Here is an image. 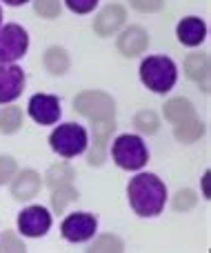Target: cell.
Here are the masks:
<instances>
[{
	"label": "cell",
	"instance_id": "1",
	"mask_svg": "<svg viewBox=\"0 0 211 253\" xmlns=\"http://www.w3.org/2000/svg\"><path fill=\"white\" fill-rule=\"evenodd\" d=\"M129 205L140 218H154L163 213L167 200V187L154 173H138L127 184Z\"/></svg>",
	"mask_w": 211,
	"mask_h": 253
},
{
	"label": "cell",
	"instance_id": "2",
	"mask_svg": "<svg viewBox=\"0 0 211 253\" xmlns=\"http://www.w3.org/2000/svg\"><path fill=\"white\" fill-rule=\"evenodd\" d=\"M140 80L154 93H167L178 80L176 62L167 56H147L140 62Z\"/></svg>",
	"mask_w": 211,
	"mask_h": 253
},
{
	"label": "cell",
	"instance_id": "3",
	"mask_svg": "<svg viewBox=\"0 0 211 253\" xmlns=\"http://www.w3.org/2000/svg\"><path fill=\"white\" fill-rule=\"evenodd\" d=\"M111 158H114V162L120 167V169L138 171L147 165L149 151H147V147H145L140 135L123 133L114 140V144H111Z\"/></svg>",
	"mask_w": 211,
	"mask_h": 253
},
{
	"label": "cell",
	"instance_id": "4",
	"mask_svg": "<svg viewBox=\"0 0 211 253\" xmlns=\"http://www.w3.org/2000/svg\"><path fill=\"white\" fill-rule=\"evenodd\" d=\"M74 109L93 123H109L116 118L114 98L105 91H98V89H87V91L78 93L74 98Z\"/></svg>",
	"mask_w": 211,
	"mask_h": 253
},
{
	"label": "cell",
	"instance_id": "5",
	"mask_svg": "<svg viewBox=\"0 0 211 253\" xmlns=\"http://www.w3.org/2000/svg\"><path fill=\"white\" fill-rule=\"evenodd\" d=\"M51 149L62 158H76L87 149V131L76 123L58 125L49 135Z\"/></svg>",
	"mask_w": 211,
	"mask_h": 253
},
{
	"label": "cell",
	"instance_id": "6",
	"mask_svg": "<svg viewBox=\"0 0 211 253\" xmlns=\"http://www.w3.org/2000/svg\"><path fill=\"white\" fill-rule=\"evenodd\" d=\"M29 49V36L20 25L0 27V62H16Z\"/></svg>",
	"mask_w": 211,
	"mask_h": 253
},
{
	"label": "cell",
	"instance_id": "7",
	"mask_svg": "<svg viewBox=\"0 0 211 253\" xmlns=\"http://www.w3.org/2000/svg\"><path fill=\"white\" fill-rule=\"evenodd\" d=\"M51 229V213L40 205H31L18 215V231L27 238H40Z\"/></svg>",
	"mask_w": 211,
	"mask_h": 253
},
{
	"label": "cell",
	"instance_id": "8",
	"mask_svg": "<svg viewBox=\"0 0 211 253\" xmlns=\"http://www.w3.org/2000/svg\"><path fill=\"white\" fill-rule=\"evenodd\" d=\"M98 229V220L91 213H71L65 218L60 231L62 238L69 242H87L93 238Z\"/></svg>",
	"mask_w": 211,
	"mask_h": 253
},
{
	"label": "cell",
	"instance_id": "9",
	"mask_svg": "<svg viewBox=\"0 0 211 253\" xmlns=\"http://www.w3.org/2000/svg\"><path fill=\"white\" fill-rule=\"evenodd\" d=\"M25 89V74L13 62H0V105L13 102Z\"/></svg>",
	"mask_w": 211,
	"mask_h": 253
},
{
	"label": "cell",
	"instance_id": "10",
	"mask_svg": "<svg viewBox=\"0 0 211 253\" xmlns=\"http://www.w3.org/2000/svg\"><path fill=\"white\" fill-rule=\"evenodd\" d=\"M60 102L56 96L49 93H36L29 100V116L38 125H56L60 118Z\"/></svg>",
	"mask_w": 211,
	"mask_h": 253
},
{
	"label": "cell",
	"instance_id": "11",
	"mask_svg": "<svg viewBox=\"0 0 211 253\" xmlns=\"http://www.w3.org/2000/svg\"><path fill=\"white\" fill-rule=\"evenodd\" d=\"M116 44H118V51L123 53L125 58H136L147 51V47H149V36H147V31L142 29V27L131 25L118 36V42Z\"/></svg>",
	"mask_w": 211,
	"mask_h": 253
},
{
	"label": "cell",
	"instance_id": "12",
	"mask_svg": "<svg viewBox=\"0 0 211 253\" xmlns=\"http://www.w3.org/2000/svg\"><path fill=\"white\" fill-rule=\"evenodd\" d=\"M125 20H127V11L123 4H107L93 20V31L100 38H107V36H114L125 25Z\"/></svg>",
	"mask_w": 211,
	"mask_h": 253
},
{
	"label": "cell",
	"instance_id": "13",
	"mask_svg": "<svg viewBox=\"0 0 211 253\" xmlns=\"http://www.w3.org/2000/svg\"><path fill=\"white\" fill-rule=\"evenodd\" d=\"M40 187H42V180H40L38 171L34 169H22L20 173L11 178V196L18 202H27L31 198H36Z\"/></svg>",
	"mask_w": 211,
	"mask_h": 253
},
{
	"label": "cell",
	"instance_id": "14",
	"mask_svg": "<svg viewBox=\"0 0 211 253\" xmlns=\"http://www.w3.org/2000/svg\"><path fill=\"white\" fill-rule=\"evenodd\" d=\"M116 131L114 120L109 123H96L93 125V142H91V151L87 153V162L91 167H100L105 162L107 156V142H109L111 133Z\"/></svg>",
	"mask_w": 211,
	"mask_h": 253
},
{
	"label": "cell",
	"instance_id": "15",
	"mask_svg": "<svg viewBox=\"0 0 211 253\" xmlns=\"http://www.w3.org/2000/svg\"><path fill=\"white\" fill-rule=\"evenodd\" d=\"M185 74L189 80L198 83L203 87V91H209V74H211V65H209V56L207 53H189L185 60Z\"/></svg>",
	"mask_w": 211,
	"mask_h": 253
},
{
	"label": "cell",
	"instance_id": "16",
	"mask_svg": "<svg viewBox=\"0 0 211 253\" xmlns=\"http://www.w3.org/2000/svg\"><path fill=\"white\" fill-rule=\"evenodd\" d=\"M176 34H178V40H180L182 44H187V47H198V44L205 40V36H207V25H205L200 18L189 16V18H182V20L178 22Z\"/></svg>",
	"mask_w": 211,
	"mask_h": 253
},
{
	"label": "cell",
	"instance_id": "17",
	"mask_svg": "<svg viewBox=\"0 0 211 253\" xmlns=\"http://www.w3.org/2000/svg\"><path fill=\"white\" fill-rule=\"evenodd\" d=\"M165 118L169 123L178 125L182 120H189V118H196V109L187 98H171V100L165 102Z\"/></svg>",
	"mask_w": 211,
	"mask_h": 253
},
{
	"label": "cell",
	"instance_id": "18",
	"mask_svg": "<svg viewBox=\"0 0 211 253\" xmlns=\"http://www.w3.org/2000/svg\"><path fill=\"white\" fill-rule=\"evenodd\" d=\"M69 53L65 51L62 47H49L44 51V67L51 76H65L69 71Z\"/></svg>",
	"mask_w": 211,
	"mask_h": 253
},
{
	"label": "cell",
	"instance_id": "19",
	"mask_svg": "<svg viewBox=\"0 0 211 253\" xmlns=\"http://www.w3.org/2000/svg\"><path fill=\"white\" fill-rule=\"evenodd\" d=\"M203 133H205V123H200L198 118H189V120H182V123L173 125L176 140H180L185 144L196 142L198 138H203Z\"/></svg>",
	"mask_w": 211,
	"mask_h": 253
},
{
	"label": "cell",
	"instance_id": "20",
	"mask_svg": "<svg viewBox=\"0 0 211 253\" xmlns=\"http://www.w3.org/2000/svg\"><path fill=\"white\" fill-rule=\"evenodd\" d=\"M74 178H76V171L67 162H58V165L49 167L47 175H44V184L49 189H53V187H60V184H71Z\"/></svg>",
	"mask_w": 211,
	"mask_h": 253
},
{
	"label": "cell",
	"instance_id": "21",
	"mask_svg": "<svg viewBox=\"0 0 211 253\" xmlns=\"http://www.w3.org/2000/svg\"><path fill=\"white\" fill-rule=\"evenodd\" d=\"M74 200H78V191H76L71 184H60V187L51 189V207H53V211H56L58 215L65 213L67 205L74 202Z\"/></svg>",
	"mask_w": 211,
	"mask_h": 253
},
{
	"label": "cell",
	"instance_id": "22",
	"mask_svg": "<svg viewBox=\"0 0 211 253\" xmlns=\"http://www.w3.org/2000/svg\"><path fill=\"white\" fill-rule=\"evenodd\" d=\"M22 126V109L20 107H2L0 109V131L7 135L20 131Z\"/></svg>",
	"mask_w": 211,
	"mask_h": 253
},
{
	"label": "cell",
	"instance_id": "23",
	"mask_svg": "<svg viewBox=\"0 0 211 253\" xmlns=\"http://www.w3.org/2000/svg\"><path fill=\"white\" fill-rule=\"evenodd\" d=\"M133 126H136L140 133L145 135H154L156 131L160 129V120L156 116V111L151 109H145V111H138L136 118H133Z\"/></svg>",
	"mask_w": 211,
	"mask_h": 253
},
{
	"label": "cell",
	"instance_id": "24",
	"mask_svg": "<svg viewBox=\"0 0 211 253\" xmlns=\"http://www.w3.org/2000/svg\"><path fill=\"white\" fill-rule=\"evenodd\" d=\"M87 251H91V253H102V251L120 253V251H125V245H123V240H120L118 236H111V233H105V236L98 238V240L93 242V245L89 247Z\"/></svg>",
	"mask_w": 211,
	"mask_h": 253
},
{
	"label": "cell",
	"instance_id": "25",
	"mask_svg": "<svg viewBox=\"0 0 211 253\" xmlns=\"http://www.w3.org/2000/svg\"><path fill=\"white\" fill-rule=\"evenodd\" d=\"M196 202H198V196H196L194 189H180L173 196V209L178 213H187V211H191L196 207Z\"/></svg>",
	"mask_w": 211,
	"mask_h": 253
},
{
	"label": "cell",
	"instance_id": "26",
	"mask_svg": "<svg viewBox=\"0 0 211 253\" xmlns=\"http://www.w3.org/2000/svg\"><path fill=\"white\" fill-rule=\"evenodd\" d=\"M34 9L40 18H58L60 16V0H34Z\"/></svg>",
	"mask_w": 211,
	"mask_h": 253
},
{
	"label": "cell",
	"instance_id": "27",
	"mask_svg": "<svg viewBox=\"0 0 211 253\" xmlns=\"http://www.w3.org/2000/svg\"><path fill=\"white\" fill-rule=\"evenodd\" d=\"M18 165L11 156H0V187L7 182H11V178L16 175Z\"/></svg>",
	"mask_w": 211,
	"mask_h": 253
},
{
	"label": "cell",
	"instance_id": "28",
	"mask_svg": "<svg viewBox=\"0 0 211 253\" xmlns=\"http://www.w3.org/2000/svg\"><path fill=\"white\" fill-rule=\"evenodd\" d=\"M27 247L13 231H4L2 240H0V251H13V253H25Z\"/></svg>",
	"mask_w": 211,
	"mask_h": 253
},
{
	"label": "cell",
	"instance_id": "29",
	"mask_svg": "<svg viewBox=\"0 0 211 253\" xmlns=\"http://www.w3.org/2000/svg\"><path fill=\"white\" fill-rule=\"evenodd\" d=\"M129 4L140 13H156L163 9L165 0H129Z\"/></svg>",
	"mask_w": 211,
	"mask_h": 253
},
{
	"label": "cell",
	"instance_id": "30",
	"mask_svg": "<svg viewBox=\"0 0 211 253\" xmlns=\"http://www.w3.org/2000/svg\"><path fill=\"white\" fill-rule=\"evenodd\" d=\"M65 2L74 13H89V11H93L98 0H65Z\"/></svg>",
	"mask_w": 211,
	"mask_h": 253
},
{
	"label": "cell",
	"instance_id": "31",
	"mask_svg": "<svg viewBox=\"0 0 211 253\" xmlns=\"http://www.w3.org/2000/svg\"><path fill=\"white\" fill-rule=\"evenodd\" d=\"M209 178H211V173L207 171V173H205V178H203V187H205V198H211V196H209Z\"/></svg>",
	"mask_w": 211,
	"mask_h": 253
},
{
	"label": "cell",
	"instance_id": "32",
	"mask_svg": "<svg viewBox=\"0 0 211 253\" xmlns=\"http://www.w3.org/2000/svg\"><path fill=\"white\" fill-rule=\"evenodd\" d=\"M4 4H9V7H20V4L29 2V0H2Z\"/></svg>",
	"mask_w": 211,
	"mask_h": 253
},
{
	"label": "cell",
	"instance_id": "33",
	"mask_svg": "<svg viewBox=\"0 0 211 253\" xmlns=\"http://www.w3.org/2000/svg\"><path fill=\"white\" fill-rule=\"evenodd\" d=\"M0 20H2V11H0Z\"/></svg>",
	"mask_w": 211,
	"mask_h": 253
}]
</instances>
